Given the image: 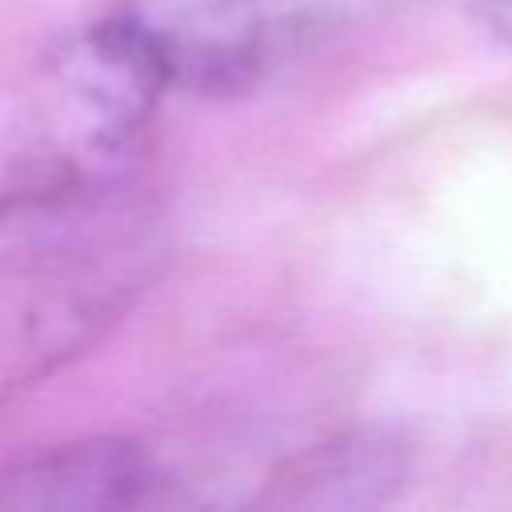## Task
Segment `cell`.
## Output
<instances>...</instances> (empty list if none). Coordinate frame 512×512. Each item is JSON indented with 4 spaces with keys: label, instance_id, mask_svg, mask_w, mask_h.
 Returning a JSON list of instances; mask_svg holds the SVG:
<instances>
[{
    "label": "cell",
    "instance_id": "cell-1",
    "mask_svg": "<svg viewBox=\"0 0 512 512\" xmlns=\"http://www.w3.org/2000/svg\"><path fill=\"white\" fill-rule=\"evenodd\" d=\"M388 0H120L112 20L144 52L164 88L240 96Z\"/></svg>",
    "mask_w": 512,
    "mask_h": 512
},
{
    "label": "cell",
    "instance_id": "cell-2",
    "mask_svg": "<svg viewBox=\"0 0 512 512\" xmlns=\"http://www.w3.org/2000/svg\"><path fill=\"white\" fill-rule=\"evenodd\" d=\"M176 500L168 464L136 440H68L0 468V508L16 512H108Z\"/></svg>",
    "mask_w": 512,
    "mask_h": 512
},
{
    "label": "cell",
    "instance_id": "cell-3",
    "mask_svg": "<svg viewBox=\"0 0 512 512\" xmlns=\"http://www.w3.org/2000/svg\"><path fill=\"white\" fill-rule=\"evenodd\" d=\"M408 480V448L376 428L344 432L288 456L264 488L276 508H376Z\"/></svg>",
    "mask_w": 512,
    "mask_h": 512
},
{
    "label": "cell",
    "instance_id": "cell-4",
    "mask_svg": "<svg viewBox=\"0 0 512 512\" xmlns=\"http://www.w3.org/2000/svg\"><path fill=\"white\" fill-rule=\"evenodd\" d=\"M468 12L500 40H512V0H464Z\"/></svg>",
    "mask_w": 512,
    "mask_h": 512
}]
</instances>
